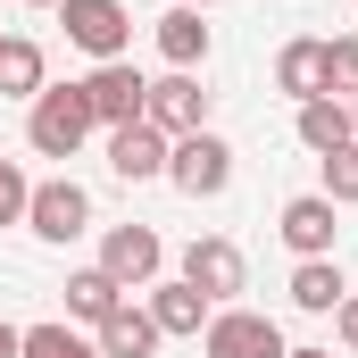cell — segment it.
<instances>
[{
    "label": "cell",
    "instance_id": "obj_26",
    "mask_svg": "<svg viewBox=\"0 0 358 358\" xmlns=\"http://www.w3.org/2000/svg\"><path fill=\"white\" fill-rule=\"evenodd\" d=\"M283 358H334V350H283Z\"/></svg>",
    "mask_w": 358,
    "mask_h": 358
},
{
    "label": "cell",
    "instance_id": "obj_6",
    "mask_svg": "<svg viewBox=\"0 0 358 358\" xmlns=\"http://www.w3.org/2000/svg\"><path fill=\"white\" fill-rule=\"evenodd\" d=\"M92 267H108L117 283H125V292H150V283L167 275V242H159L150 225H108V234H100V259H92Z\"/></svg>",
    "mask_w": 358,
    "mask_h": 358
},
{
    "label": "cell",
    "instance_id": "obj_22",
    "mask_svg": "<svg viewBox=\"0 0 358 358\" xmlns=\"http://www.w3.org/2000/svg\"><path fill=\"white\" fill-rule=\"evenodd\" d=\"M317 167H325V200H334V208H358V142H342V150L317 159Z\"/></svg>",
    "mask_w": 358,
    "mask_h": 358
},
{
    "label": "cell",
    "instance_id": "obj_19",
    "mask_svg": "<svg viewBox=\"0 0 358 358\" xmlns=\"http://www.w3.org/2000/svg\"><path fill=\"white\" fill-rule=\"evenodd\" d=\"M342 292H350V283H342L334 259H300V267H292V308H308V317H334Z\"/></svg>",
    "mask_w": 358,
    "mask_h": 358
},
{
    "label": "cell",
    "instance_id": "obj_13",
    "mask_svg": "<svg viewBox=\"0 0 358 358\" xmlns=\"http://www.w3.org/2000/svg\"><path fill=\"white\" fill-rule=\"evenodd\" d=\"M292 134H300L308 159H334L342 142H358L350 134V100H334V92H325V100H300V108H292Z\"/></svg>",
    "mask_w": 358,
    "mask_h": 358
},
{
    "label": "cell",
    "instance_id": "obj_20",
    "mask_svg": "<svg viewBox=\"0 0 358 358\" xmlns=\"http://www.w3.org/2000/svg\"><path fill=\"white\" fill-rule=\"evenodd\" d=\"M17 358H100V342L59 317V325H25V350H17Z\"/></svg>",
    "mask_w": 358,
    "mask_h": 358
},
{
    "label": "cell",
    "instance_id": "obj_24",
    "mask_svg": "<svg viewBox=\"0 0 358 358\" xmlns=\"http://www.w3.org/2000/svg\"><path fill=\"white\" fill-rule=\"evenodd\" d=\"M334 342L358 350V292H342V308H334Z\"/></svg>",
    "mask_w": 358,
    "mask_h": 358
},
{
    "label": "cell",
    "instance_id": "obj_7",
    "mask_svg": "<svg viewBox=\"0 0 358 358\" xmlns=\"http://www.w3.org/2000/svg\"><path fill=\"white\" fill-rule=\"evenodd\" d=\"M200 350L208 358H283L292 342H283V325L259 317V308H217L208 334H200Z\"/></svg>",
    "mask_w": 358,
    "mask_h": 358
},
{
    "label": "cell",
    "instance_id": "obj_18",
    "mask_svg": "<svg viewBox=\"0 0 358 358\" xmlns=\"http://www.w3.org/2000/svg\"><path fill=\"white\" fill-rule=\"evenodd\" d=\"M159 59H167V67H183V76L208 59V25H200V8H183V0H176V8L159 17Z\"/></svg>",
    "mask_w": 358,
    "mask_h": 358
},
{
    "label": "cell",
    "instance_id": "obj_4",
    "mask_svg": "<svg viewBox=\"0 0 358 358\" xmlns=\"http://www.w3.org/2000/svg\"><path fill=\"white\" fill-rule=\"evenodd\" d=\"M142 100H150V76H142L134 59H100V67L84 76V108H92V125H100V134L134 125V117H142Z\"/></svg>",
    "mask_w": 358,
    "mask_h": 358
},
{
    "label": "cell",
    "instance_id": "obj_10",
    "mask_svg": "<svg viewBox=\"0 0 358 358\" xmlns=\"http://www.w3.org/2000/svg\"><path fill=\"white\" fill-rule=\"evenodd\" d=\"M167 150H176V142H167L150 117H134V125L108 134V176H117V183H159V176H167Z\"/></svg>",
    "mask_w": 358,
    "mask_h": 358
},
{
    "label": "cell",
    "instance_id": "obj_29",
    "mask_svg": "<svg viewBox=\"0 0 358 358\" xmlns=\"http://www.w3.org/2000/svg\"><path fill=\"white\" fill-rule=\"evenodd\" d=\"M183 8H208V0H183Z\"/></svg>",
    "mask_w": 358,
    "mask_h": 358
},
{
    "label": "cell",
    "instance_id": "obj_14",
    "mask_svg": "<svg viewBox=\"0 0 358 358\" xmlns=\"http://www.w3.org/2000/svg\"><path fill=\"white\" fill-rule=\"evenodd\" d=\"M275 92L300 108V100H325V42L317 34H300V42H283L275 50Z\"/></svg>",
    "mask_w": 358,
    "mask_h": 358
},
{
    "label": "cell",
    "instance_id": "obj_23",
    "mask_svg": "<svg viewBox=\"0 0 358 358\" xmlns=\"http://www.w3.org/2000/svg\"><path fill=\"white\" fill-rule=\"evenodd\" d=\"M25 200H34V183L17 159H0V225H25Z\"/></svg>",
    "mask_w": 358,
    "mask_h": 358
},
{
    "label": "cell",
    "instance_id": "obj_17",
    "mask_svg": "<svg viewBox=\"0 0 358 358\" xmlns=\"http://www.w3.org/2000/svg\"><path fill=\"white\" fill-rule=\"evenodd\" d=\"M92 342H100V358H150L159 350V325H150V308H117L108 325H92Z\"/></svg>",
    "mask_w": 358,
    "mask_h": 358
},
{
    "label": "cell",
    "instance_id": "obj_12",
    "mask_svg": "<svg viewBox=\"0 0 358 358\" xmlns=\"http://www.w3.org/2000/svg\"><path fill=\"white\" fill-rule=\"evenodd\" d=\"M334 217H342V208H334L325 192H300V200H283V217H275V234L292 242V259H334V234H342Z\"/></svg>",
    "mask_w": 358,
    "mask_h": 358
},
{
    "label": "cell",
    "instance_id": "obj_2",
    "mask_svg": "<svg viewBox=\"0 0 358 358\" xmlns=\"http://www.w3.org/2000/svg\"><path fill=\"white\" fill-rule=\"evenodd\" d=\"M167 183H176L183 200H225V183H234V142L225 134H183L176 150H167Z\"/></svg>",
    "mask_w": 358,
    "mask_h": 358
},
{
    "label": "cell",
    "instance_id": "obj_28",
    "mask_svg": "<svg viewBox=\"0 0 358 358\" xmlns=\"http://www.w3.org/2000/svg\"><path fill=\"white\" fill-rule=\"evenodd\" d=\"M350 134H358V100H350Z\"/></svg>",
    "mask_w": 358,
    "mask_h": 358
},
{
    "label": "cell",
    "instance_id": "obj_8",
    "mask_svg": "<svg viewBox=\"0 0 358 358\" xmlns=\"http://www.w3.org/2000/svg\"><path fill=\"white\" fill-rule=\"evenodd\" d=\"M183 283H192L208 308H234V292L250 283V267H242V250H234L225 234H200V242L183 250Z\"/></svg>",
    "mask_w": 358,
    "mask_h": 358
},
{
    "label": "cell",
    "instance_id": "obj_11",
    "mask_svg": "<svg viewBox=\"0 0 358 358\" xmlns=\"http://www.w3.org/2000/svg\"><path fill=\"white\" fill-rule=\"evenodd\" d=\"M142 308H150V325H159V342H200V334H208V317H217V308H208V300H200V292H192L183 275H159Z\"/></svg>",
    "mask_w": 358,
    "mask_h": 358
},
{
    "label": "cell",
    "instance_id": "obj_21",
    "mask_svg": "<svg viewBox=\"0 0 358 358\" xmlns=\"http://www.w3.org/2000/svg\"><path fill=\"white\" fill-rule=\"evenodd\" d=\"M325 92L334 100H358V34H334L325 42Z\"/></svg>",
    "mask_w": 358,
    "mask_h": 358
},
{
    "label": "cell",
    "instance_id": "obj_5",
    "mask_svg": "<svg viewBox=\"0 0 358 358\" xmlns=\"http://www.w3.org/2000/svg\"><path fill=\"white\" fill-rule=\"evenodd\" d=\"M59 25H67L76 50H92V67L125 59V42H134V8L125 0H59Z\"/></svg>",
    "mask_w": 358,
    "mask_h": 358
},
{
    "label": "cell",
    "instance_id": "obj_15",
    "mask_svg": "<svg viewBox=\"0 0 358 358\" xmlns=\"http://www.w3.org/2000/svg\"><path fill=\"white\" fill-rule=\"evenodd\" d=\"M125 300H134V292H125L108 267H76L67 275V317H76V325H108Z\"/></svg>",
    "mask_w": 358,
    "mask_h": 358
},
{
    "label": "cell",
    "instance_id": "obj_27",
    "mask_svg": "<svg viewBox=\"0 0 358 358\" xmlns=\"http://www.w3.org/2000/svg\"><path fill=\"white\" fill-rule=\"evenodd\" d=\"M25 8H59V0H25Z\"/></svg>",
    "mask_w": 358,
    "mask_h": 358
},
{
    "label": "cell",
    "instance_id": "obj_16",
    "mask_svg": "<svg viewBox=\"0 0 358 358\" xmlns=\"http://www.w3.org/2000/svg\"><path fill=\"white\" fill-rule=\"evenodd\" d=\"M42 84H50L42 42H34V34H0V100H34Z\"/></svg>",
    "mask_w": 358,
    "mask_h": 358
},
{
    "label": "cell",
    "instance_id": "obj_25",
    "mask_svg": "<svg viewBox=\"0 0 358 358\" xmlns=\"http://www.w3.org/2000/svg\"><path fill=\"white\" fill-rule=\"evenodd\" d=\"M25 350V325H8V317H0V358H17Z\"/></svg>",
    "mask_w": 358,
    "mask_h": 358
},
{
    "label": "cell",
    "instance_id": "obj_1",
    "mask_svg": "<svg viewBox=\"0 0 358 358\" xmlns=\"http://www.w3.org/2000/svg\"><path fill=\"white\" fill-rule=\"evenodd\" d=\"M92 134V108H84V84H42L34 100H25V142L42 150V159H76Z\"/></svg>",
    "mask_w": 358,
    "mask_h": 358
},
{
    "label": "cell",
    "instance_id": "obj_9",
    "mask_svg": "<svg viewBox=\"0 0 358 358\" xmlns=\"http://www.w3.org/2000/svg\"><path fill=\"white\" fill-rule=\"evenodd\" d=\"M142 117L167 134V142H183V134H200L208 125V92H200V76H183V67H167L159 84H150V100H142Z\"/></svg>",
    "mask_w": 358,
    "mask_h": 358
},
{
    "label": "cell",
    "instance_id": "obj_3",
    "mask_svg": "<svg viewBox=\"0 0 358 358\" xmlns=\"http://www.w3.org/2000/svg\"><path fill=\"white\" fill-rule=\"evenodd\" d=\"M25 225H34V242H50V250L84 242V234H92V192H84L76 176L34 183V200H25Z\"/></svg>",
    "mask_w": 358,
    "mask_h": 358
}]
</instances>
